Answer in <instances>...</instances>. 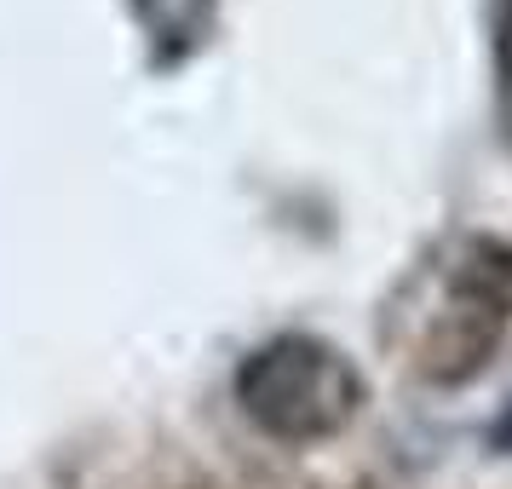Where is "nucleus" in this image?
Wrapping results in <instances>:
<instances>
[{"mask_svg": "<svg viewBox=\"0 0 512 489\" xmlns=\"http://www.w3.org/2000/svg\"><path fill=\"white\" fill-rule=\"evenodd\" d=\"M369 403V380L323 334H277L242 357L236 409L277 443L340 438Z\"/></svg>", "mask_w": 512, "mask_h": 489, "instance_id": "nucleus-2", "label": "nucleus"}, {"mask_svg": "<svg viewBox=\"0 0 512 489\" xmlns=\"http://www.w3.org/2000/svg\"><path fill=\"white\" fill-rule=\"evenodd\" d=\"M512 334V242L466 231L432 265V288L409 334V369L426 386L455 392L495 363Z\"/></svg>", "mask_w": 512, "mask_h": 489, "instance_id": "nucleus-1", "label": "nucleus"}, {"mask_svg": "<svg viewBox=\"0 0 512 489\" xmlns=\"http://www.w3.org/2000/svg\"><path fill=\"white\" fill-rule=\"evenodd\" d=\"M495 93H501V121L512 139V0H501L495 12Z\"/></svg>", "mask_w": 512, "mask_h": 489, "instance_id": "nucleus-3", "label": "nucleus"}]
</instances>
